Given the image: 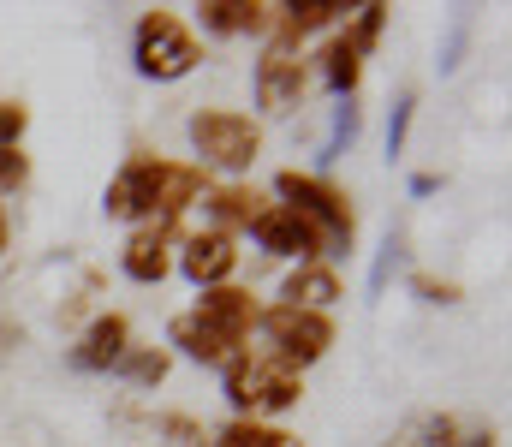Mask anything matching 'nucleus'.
Wrapping results in <instances>:
<instances>
[{
	"label": "nucleus",
	"instance_id": "nucleus-1",
	"mask_svg": "<svg viewBox=\"0 0 512 447\" xmlns=\"http://www.w3.org/2000/svg\"><path fill=\"white\" fill-rule=\"evenodd\" d=\"M221 394L233 400L239 418H262V412H292L304 400V382L292 364H280L274 352H233L221 364Z\"/></svg>",
	"mask_w": 512,
	"mask_h": 447
},
{
	"label": "nucleus",
	"instance_id": "nucleus-2",
	"mask_svg": "<svg viewBox=\"0 0 512 447\" xmlns=\"http://www.w3.org/2000/svg\"><path fill=\"white\" fill-rule=\"evenodd\" d=\"M274 197L292 209V215H304L322 239H328V251H352V203H346V191L328 179V173H298V167H286V173H274Z\"/></svg>",
	"mask_w": 512,
	"mask_h": 447
},
{
	"label": "nucleus",
	"instance_id": "nucleus-3",
	"mask_svg": "<svg viewBox=\"0 0 512 447\" xmlns=\"http://www.w3.org/2000/svg\"><path fill=\"white\" fill-rule=\"evenodd\" d=\"M185 138L197 149V167H221V173H245L262 155V126L239 108H197Z\"/></svg>",
	"mask_w": 512,
	"mask_h": 447
},
{
	"label": "nucleus",
	"instance_id": "nucleus-4",
	"mask_svg": "<svg viewBox=\"0 0 512 447\" xmlns=\"http://www.w3.org/2000/svg\"><path fill=\"white\" fill-rule=\"evenodd\" d=\"M131 60H137L143 78L173 84V78H185V72L203 66V42H197L173 12H143L137 30H131Z\"/></svg>",
	"mask_w": 512,
	"mask_h": 447
},
{
	"label": "nucleus",
	"instance_id": "nucleus-5",
	"mask_svg": "<svg viewBox=\"0 0 512 447\" xmlns=\"http://www.w3.org/2000/svg\"><path fill=\"white\" fill-rule=\"evenodd\" d=\"M256 328L268 334V352H274L280 364H292V370L316 364V358L334 346V316L298 310V304H268V310L256 316Z\"/></svg>",
	"mask_w": 512,
	"mask_h": 447
},
{
	"label": "nucleus",
	"instance_id": "nucleus-6",
	"mask_svg": "<svg viewBox=\"0 0 512 447\" xmlns=\"http://www.w3.org/2000/svg\"><path fill=\"white\" fill-rule=\"evenodd\" d=\"M310 90V66L298 60V48L286 42H268L262 60H256V108L262 114H292Z\"/></svg>",
	"mask_w": 512,
	"mask_h": 447
},
{
	"label": "nucleus",
	"instance_id": "nucleus-7",
	"mask_svg": "<svg viewBox=\"0 0 512 447\" xmlns=\"http://www.w3.org/2000/svg\"><path fill=\"white\" fill-rule=\"evenodd\" d=\"M173 269H179V275H185L197 293H209V287H227V281H233V269H239V245H233V233H221V227L185 233V245H179Z\"/></svg>",
	"mask_w": 512,
	"mask_h": 447
},
{
	"label": "nucleus",
	"instance_id": "nucleus-8",
	"mask_svg": "<svg viewBox=\"0 0 512 447\" xmlns=\"http://www.w3.org/2000/svg\"><path fill=\"white\" fill-rule=\"evenodd\" d=\"M251 239L262 257H298V263H316L322 251H328V239L304 221V215H292L286 203H268L262 215L251 221Z\"/></svg>",
	"mask_w": 512,
	"mask_h": 447
},
{
	"label": "nucleus",
	"instance_id": "nucleus-9",
	"mask_svg": "<svg viewBox=\"0 0 512 447\" xmlns=\"http://www.w3.org/2000/svg\"><path fill=\"white\" fill-rule=\"evenodd\" d=\"M173 257H179V221H143L120 251V269L137 287H161L173 275Z\"/></svg>",
	"mask_w": 512,
	"mask_h": 447
},
{
	"label": "nucleus",
	"instance_id": "nucleus-10",
	"mask_svg": "<svg viewBox=\"0 0 512 447\" xmlns=\"http://www.w3.org/2000/svg\"><path fill=\"white\" fill-rule=\"evenodd\" d=\"M155 179H161V155H131L114 173V185L102 191V209L114 221H149L155 215Z\"/></svg>",
	"mask_w": 512,
	"mask_h": 447
},
{
	"label": "nucleus",
	"instance_id": "nucleus-11",
	"mask_svg": "<svg viewBox=\"0 0 512 447\" xmlns=\"http://www.w3.org/2000/svg\"><path fill=\"white\" fill-rule=\"evenodd\" d=\"M191 316H203L215 334H227L233 346H245L251 340V328H256V316H262V304H256L245 287H209V293H197V304H191Z\"/></svg>",
	"mask_w": 512,
	"mask_h": 447
},
{
	"label": "nucleus",
	"instance_id": "nucleus-12",
	"mask_svg": "<svg viewBox=\"0 0 512 447\" xmlns=\"http://www.w3.org/2000/svg\"><path fill=\"white\" fill-rule=\"evenodd\" d=\"M209 179L197 161H161V179H155V215L149 221H179L191 203H203Z\"/></svg>",
	"mask_w": 512,
	"mask_h": 447
},
{
	"label": "nucleus",
	"instance_id": "nucleus-13",
	"mask_svg": "<svg viewBox=\"0 0 512 447\" xmlns=\"http://www.w3.org/2000/svg\"><path fill=\"white\" fill-rule=\"evenodd\" d=\"M126 346H131V322L126 316H96L90 328H84V340L72 346V364L78 370H114L120 358H126Z\"/></svg>",
	"mask_w": 512,
	"mask_h": 447
},
{
	"label": "nucleus",
	"instance_id": "nucleus-14",
	"mask_svg": "<svg viewBox=\"0 0 512 447\" xmlns=\"http://www.w3.org/2000/svg\"><path fill=\"white\" fill-rule=\"evenodd\" d=\"M197 18L209 36H268L274 30V6L262 0H203Z\"/></svg>",
	"mask_w": 512,
	"mask_h": 447
},
{
	"label": "nucleus",
	"instance_id": "nucleus-15",
	"mask_svg": "<svg viewBox=\"0 0 512 447\" xmlns=\"http://www.w3.org/2000/svg\"><path fill=\"white\" fill-rule=\"evenodd\" d=\"M167 346H179L191 364H227L233 352H245V346H233L227 334H215L203 316H191V310H179L173 322H167Z\"/></svg>",
	"mask_w": 512,
	"mask_h": 447
},
{
	"label": "nucleus",
	"instance_id": "nucleus-16",
	"mask_svg": "<svg viewBox=\"0 0 512 447\" xmlns=\"http://www.w3.org/2000/svg\"><path fill=\"white\" fill-rule=\"evenodd\" d=\"M346 287H340V275L328 269V263H298L292 275H286V287H280V304H298V310H322L328 316V304H340Z\"/></svg>",
	"mask_w": 512,
	"mask_h": 447
},
{
	"label": "nucleus",
	"instance_id": "nucleus-17",
	"mask_svg": "<svg viewBox=\"0 0 512 447\" xmlns=\"http://www.w3.org/2000/svg\"><path fill=\"white\" fill-rule=\"evenodd\" d=\"M203 203H209V227H221V233H233V227H251L256 215L268 209V197L256 191V185H221V191H203Z\"/></svg>",
	"mask_w": 512,
	"mask_h": 447
},
{
	"label": "nucleus",
	"instance_id": "nucleus-18",
	"mask_svg": "<svg viewBox=\"0 0 512 447\" xmlns=\"http://www.w3.org/2000/svg\"><path fill=\"white\" fill-rule=\"evenodd\" d=\"M358 78H364V54H358L346 36H334V42L322 48V84H328L334 96H352Z\"/></svg>",
	"mask_w": 512,
	"mask_h": 447
},
{
	"label": "nucleus",
	"instance_id": "nucleus-19",
	"mask_svg": "<svg viewBox=\"0 0 512 447\" xmlns=\"http://www.w3.org/2000/svg\"><path fill=\"white\" fill-rule=\"evenodd\" d=\"M167 364H173V358H167L161 346H126V358H120L114 370L126 376L131 388H161V382H167Z\"/></svg>",
	"mask_w": 512,
	"mask_h": 447
},
{
	"label": "nucleus",
	"instance_id": "nucleus-20",
	"mask_svg": "<svg viewBox=\"0 0 512 447\" xmlns=\"http://www.w3.org/2000/svg\"><path fill=\"white\" fill-rule=\"evenodd\" d=\"M215 447H298V436H286L262 418H233L227 430H215Z\"/></svg>",
	"mask_w": 512,
	"mask_h": 447
},
{
	"label": "nucleus",
	"instance_id": "nucleus-21",
	"mask_svg": "<svg viewBox=\"0 0 512 447\" xmlns=\"http://www.w3.org/2000/svg\"><path fill=\"white\" fill-rule=\"evenodd\" d=\"M358 126H364V114H358V108H352V96H346V102L334 108V132H328V144H322V167H328V161H340V149L358 144Z\"/></svg>",
	"mask_w": 512,
	"mask_h": 447
},
{
	"label": "nucleus",
	"instance_id": "nucleus-22",
	"mask_svg": "<svg viewBox=\"0 0 512 447\" xmlns=\"http://www.w3.org/2000/svg\"><path fill=\"white\" fill-rule=\"evenodd\" d=\"M382 24H387V6H358V24H346V42H352L358 54H370L376 36H382Z\"/></svg>",
	"mask_w": 512,
	"mask_h": 447
},
{
	"label": "nucleus",
	"instance_id": "nucleus-23",
	"mask_svg": "<svg viewBox=\"0 0 512 447\" xmlns=\"http://www.w3.org/2000/svg\"><path fill=\"white\" fill-rule=\"evenodd\" d=\"M155 436H167L173 447H203L209 442V430H203L197 418H179V412H173V418H155Z\"/></svg>",
	"mask_w": 512,
	"mask_h": 447
},
{
	"label": "nucleus",
	"instance_id": "nucleus-24",
	"mask_svg": "<svg viewBox=\"0 0 512 447\" xmlns=\"http://www.w3.org/2000/svg\"><path fill=\"white\" fill-rule=\"evenodd\" d=\"M411 96H399L393 102V120H387V155H405V132H411Z\"/></svg>",
	"mask_w": 512,
	"mask_h": 447
},
{
	"label": "nucleus",
	"instance_id": "nucleus-25",
	"mask_svg": "<svg viewBox=\"0 0 512 447\" xmlns=\"http://www.w3.org/2000/svg\"><path fill=\"white\" fill-rule=\"evenodd\" d=\"M24 126H30V108H18V102H0V149H18Z\"/></svg>",
	"mask_w": 512,
	"mask_h": 447
},
{
	"label": "nucleus",
	"instance_id": "nucleus-26",
	"mask_svg": "<svg viewBox=\"0 0 512 447\" xmlns=\"http://www.w3.org/2000/svg\"><path fill=\"white\" fill-rule=\"evenodd\" d=\"M24 179H30V161H24L18 149H0V197H6V191H18Z\"/></svg>",
	"mask_w": 512,
	"mask_h": 447
},
{
	"label": "nucleus",
	"instance_id": "nucleus-27",
	"mask_svg": "<svg viewBox=\"0 0 512 447\" xmlns=\"http://www.w3.org/2000/svg\"><path fill=\"white\" fill-rule=\"evenodd\" d=\"M411 287L429 298V304H453V298H459V287H453V281H435V275H417Z\"/></svg>",
	"mask_w": 512,
	"mask_h": 447
},
{
	"label": "nucleus",
	"instance_id": "nucleus-28",
	"mask_svg": "<svg viewBox=\"0 0 512 447\" xmlns=\"http://www.w3.org/2000/svg\"><path fill=\"white\" fill-rule=\"evenodd\" d=\"M411 191H417V197H429V191H441V179H435V173H417V179H411Z\"/></svg>",
	"mask_w": 512,
	"mask_h": 447
},
{
	"label": "nucleus",
	"instance_id": "nucleus-29",
	"mask_svg": "<svg viewBox=\"0 0 512 447\" xmlns=\"http://www.w3.org/2000/svg\"><path fill=\"white\" fill-rule=\"evenodd\" d=\"M12 245V221H6V203H0V251Z\"/></svg>",
	"mask_w": 512,
	"mask_h": 447
},
{
	"label": "nucleus",
	"instance_id": "nucleus-30",
	"mask_svg": "<svg viewBox=\"0 0 512 447\" xmlns=\"http://www.w3.org/2000/svg\"><path fill=\"white\" fill-rule=\"evenodd\" d=\"M459 447H495V436L483 430V436H471V442H459Z\"/></svg>",
	"mask_w": 512,
	"mask_h": 447
}]
</instances>
